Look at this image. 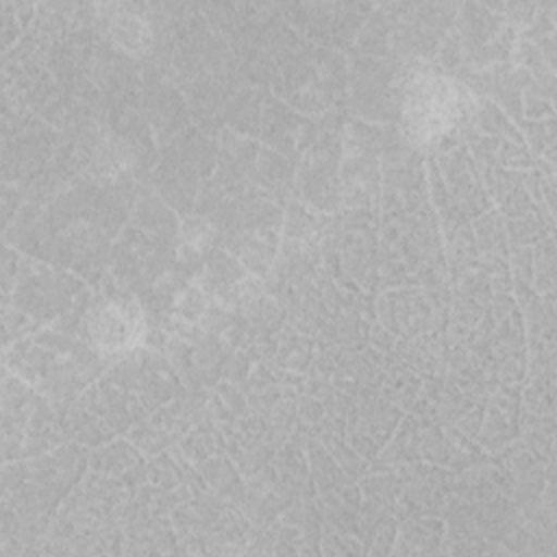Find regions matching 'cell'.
<instances>
[{
    "label": "cell",
    "instance_id": "5b68a950",
    "mask_svg": "<svg viewBox=\"0 0 557 557\" xmlns=\"http://www.w3.org/2000/svg\"><path fill=\"white\" fill-rule=\"evenodd\" d=\"M176 250L183 259H196L209 252L215 242V226L207 218L187 215L178 226Z\"/></svg>",
    "mask_w": 557,
    "mask_h": 557
},
{
    "label": "cell",
    "instance_id": "6da1fadb",
    "mask_svg": "<svg viewBox=\"0 0 557 557\" xmlns=\"http://www.w3.org/2000/svg\"><path fill=\"white\" fill-rule=\"evenodd\" d=\"M470 111L468 89L435 67H416L400 87V128L418 146H433L450 135Z\"/></svg>",
    "mask_w": 557,
    "mask_h": 557
},
{
    "label": "cell",
    "instance_id": "277c9868",
    "mask_svg": "<svg viewBox=\"0 0 557 557\" xmlns=\"http://www.w3.org/2000/svg\"><path fill=\"white\" fill-rule=\"evenodd\" d=\"M100 20L104 24V37L126 57L141 59L152 50L154 28L146 15L131 4H104L100 7Z\"/></svg>",
    "mask_w": 557,
    "mask_h": 557
},
{
    "label": "cell",
    "instance_id": "3957f363",
    "mask_svg": "<svg viewBox=\"0 0 557 557\" xmlns=\"http://www.w3.org/2000/svg\"><path fill=\"white\" fill-rule=\"evenodd\" d=\"M78 161L91 178L113 181L135 165V150L109 128H89L78 144Z\"/></svg>",
    "mask_w": 557,
    "mask_h": 557
},
{
    "label": "cell",
    "instance_id": "7a4b0ae2",
    "mask_svg": "<svg viewBox=\"0 0 557 557\" xmlns=\"http://www.w3.org/2000/svg\"><path fill=\"white\" fill-rule=\"evenodd\" d=\"M89 346L102 357H124L146 339V318L139 302L131 298H107L98 302L85 322Z\"/></svg>",
    "mask_w": 557,
    "mask_h": 557
},
{
    "label": "cell",
    "instance_id": "8992f818",
    "mask_svg": "<svg viewBox=\"0 0 557 557\" xmlns=\"http://www.w3.org/2000/svg\"><path fill=\"white\" fill-rule=\"evenodd\" d=\"M211 305H213V300L200 283H189V285L181 287L172 300L174 313L187 324H196V322L205 320L211 311Z\"/></svg>",
    "mask_w": 557,
    "mask_h": 557
}]
</instances>
